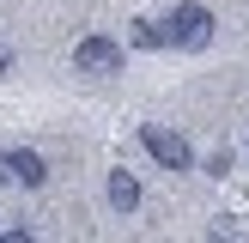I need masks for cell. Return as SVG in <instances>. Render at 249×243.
I'll return each instance as SVG.
<instances>
[{
  "instance_id": "6da1fadb",
  "label": "cell",
  "mask_w": 249,
  "mask_h": 243,
  "mask_svg": "<svg viewBox=\"0 0 249 243\" xmlns=\"http://www.w3.org/2000/svg\"><path fill=\"white\" fill-rule=\"evenodd\" d=\"M164 43H177V49H207V43H213V12L195 6V0H182V6L164 18Z\"/></svg>"
},
{
  "instance_id": "7a4b0ae2",
  "label": "cell",
  "mask_w": 249,
  "mask_h": 243,
  "mask_svg": "<svg viewBox=\"0 0 249 243\" xmlns=\"http://www.w3.org/2000/svg\"><path fill=\"white\" fill-rule=\"evenodd\" d=\"M140 146H146L164 170H195V146L182 140L177 128H164V122H146V128H140Z\"/></svg>"
},
{
  "instance_id": "3957f363",
  "label": "cell",
  "mask_w": 249,
  "mask_h": 243,
  "mask_svg": "<svg viewBox=\"0 0 249 243\" xmlns=\"http://www.w3.org/2000/svg\"><path fill=\"white\" fill-rule=\"evenodd\" d=\"M122 61H128V49L116 43V36H79V43H73V67L79 73H122Z\"/></svg>"
},
{
  "instance_id": "277c9868",
  "label": "cell",
  "mask_w": 249,
  "mask_h": 243,
  "mask_svg": "<svg viewBox=\"0 0 249 243\" xmlns=\"http://www.w3.org/2000/svg\"><path fill=\"white\" fill-rule=\"evenodd\" d=\"M0 164H6V176H18L24 189H43V182H49V164H43V152H31V146H12V152L0 158Z\"/></svg>"
},
{
  "instance_id": "5b68a950",
  "label": "cell",
  "mask_w": 249,
  "mask_h": 243,
  "mask_svg": "<svg viewBox=\"0 0 249 243\" xmlns=\"http://www.w3.org/2000/svg\"><path fill=\"white\" fill-rule=\"evenodd\" d=\"M109 207H116V213H134V207H140V182H134V170H109Z\"/></svg>"
},
{
  "instance_id": "8992f818",
  "label": "cell",
  "mask_w": 249,
  "mask_h": 243,
  "mask_svg": "<svg viewBox=\"0 0 249 243\" xmlns=\"http://www.w3.org/2000/svg\"><path fill=\"white\" fill-rule=\"evenodd\" d=\"M128 43H134V49H158V43H164V24L140 18V24H134V36H128Z\"/></svg>"
},
{
  "instance_id": "52a82bcc",
  "label": "cell",
  "mask_w": 249,
  "mask_h": 243,
  "mask_svg": "<svg viewBox=\"0 0 249 243\" xmlns=\"http://www.w3.org/2000/svg\"><path fill=\"white\" fill-rule=\"evenodd\" d=\"M207 176H231V152H213V158H207Z\"/></svg>"
},
{
  "instance_id": "ba28073f",
  "label": "cell",
  "mask_w": 249,
  "mask_h": 243,
  "mask_svg": "<svg viewBox=\"0 0 249 243\" xmlns=\"http://www.w3.org/2000/svg\"><path fill=\"white\" fill-rule=\"evenodd\" d=\"M0 243H36L31 231H0Z\"/></svg>"
}]
</instances>
